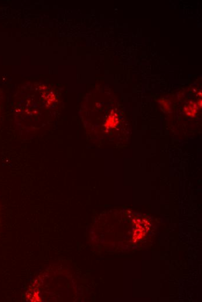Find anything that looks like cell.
Listing matches in <instances>:
<instances>
[{"instance_id": "6da1fadb", "label": "cell", "mask_w": 202, "mask_h": 302, "mask_svg": "<svg viewBox=\"0 0 202 302\" xmlns=\"http://www.w3.org/2000/svg\"><path fill=\"white\" fill-rule=\"evenodd\" d=\"M116 118L114 116H110L106 121V126L107 127H112L116 124Z\"/></svg>"}]
</instances>
